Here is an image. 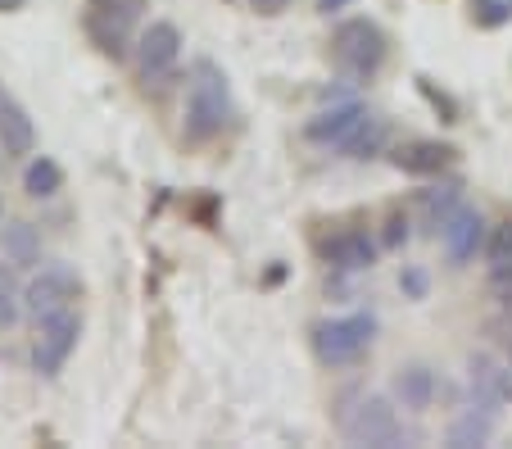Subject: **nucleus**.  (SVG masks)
<instances>
[{"label": "nucleus", "instance_id": "1", "mask_svg": "<svg viewBox=\"0 0 512 449\" xmlns=\"http://www.w3.org/2000/svg\"><path fill=\"white\" fill-rule=\"evenodd\" d=\"M232 118V91L213 59H200L186 87V141H213Z\"/></svg>", "mask_w": 512, "mask_h": 449}, {"label": "nucleus", "instance_id": "2", "mask_svg": "<svg viewBox=\"0 0 512 449\" xmlns=\"http://www.w3.org/2000/svg\"><path fill=\"white\" fill-rule=\"evenodd\" d=\"M336 422H340V436H345L349 445H368V449L404 445L399 409L386 400V395H345Z\"/></svg>", "mask_w": 512, "mask_h": 449}, {"label": "nucleus", "instance_id": "3", "mask_svg": "<svg viewBox=\"0 0 512 449\" xmlns=\"http://www.w3.org/2000/svg\"><path fill=\"white\" fill-rule=\"evenodd\" d=\"M372 336H377V318L372 313H349V318H331V323L313 327V354L322 368H349L368 354Z\"/></svg>", "mask_w": 512, "mask_h": 449}, {"label": "nucleus", "instance_id": "4", "mask_svg": "<svg viewBox=\"0 0 512 449\" xmlns=\"http://www.w3.org/2000/svg\"><path fill=\"white\" fill-rule=\"evenodd\" d=\"M177 64H182V32L177 23L155 19L150 28H141L136 37V78L145 91H164L177 78Z\"/></svg>", "mask_w": 512, "mask_h": 449}, {"label": "nucleus", "instance_id": "5", "mask_svg": "<svg viewBox=\"0 0 512 449\" xmlns=\"http://www.w3.org/2000/svg\"><path fill=\"white\" fill-rule=\"evenodd\" d=\"M331 50H336V64L349 73V78L368 82V78H377V69L386 64L390 41L372 19H349V23H340L336 28Z\"/></svg>", "mask_w": 512, "mask_h": 449}, {"label": "nucleus", "instance_id": "6", "mask_svg": "<svg viewBox=\"0 0 512 449\" xmlns=\"http://www.w3.org/2000/svg\"><path fill=\"white\" fill-rule=\"evenodd\" d=\"M145 0H87V32L105 55H123Z\"/></svg>", "mask_w": 512, "mask_h": 449}, {"label": "nucleus", "instance_id": "7", "mask_svg": "<svg viewBox=\"0 0 512 449\" xmlns=\"http://www.w3.org/2000/svg\"><path fill=\"white\" fill-rule=\"evenodd\" d=\"M78 336H82V323L73 309H59V313H50V318H41L37 345H32V368H37L41 377H59L68 354L78 350Z\"/></svg>", "mask_w": 512, "mask_h": 449}, {"label": "nucleus", "instance_id": "8", "mask_svg": "<svg viewBox=\"0 0 512 449\" xmlns=\"http://www.w3.org/2000/svg\"><path fill=\"white\" fill-rule=\"evenodd\" d=\"M318 254H322V264L340 268V273H368V268L377 264L381 241L368 227H336L331 236L318 241Z\"/></svg>", "mask_w": 512, "mask_h": 449}, {"label": "nucleus", "instance_id": "9", "mask_svg": "<svg viewBox=\"0 0 512 449\" xmlns=\"http://www.w3.org/2000/svg\"><path fill=\"white\" fill-rule=\"evenodd\" d=\"M485 236H490V223H485L481 209L458 205L449 214V223L440 227V241H445V259L454 268H467L476 254H485Z\"/></svg>", "mask_w": 512, "mask_h": 449}, {"label": "nucleus", "instance_id": "10", "mask_svg": "<svg viewBox=\"0 0 512 449\" xmlns=\"http://www.w3.org/2000/svg\"><path fill=\"white\" fill-rule=\"evenodd\" d=\"M68 300H78V277L68 273L64 264L41 268V273L23 286V309H28L37 323L41 318H50V313L68 309Z\"/></svg>", "mask_w": 512, "mask_h": 449}, {"label": "nucleus", "instance_id": "11", "mask_svg": "<svg viewBox=\"0 0 512 449\" xmlns=\"http://www.w3.org/2000/svg\"><path fill=\"white\" fill-rule=\"evenodd\" d=\"M467 386H472V404L485 409H508L512 404V363L494 359V354H472L467 359Z\"/></svg>", "mask_w": 512, "mask_h": 449}, {"label": "nucleus", "instance_id": "12", "mask_svg": "<svg viewBox=\"0 0 512 449\" xmlns=\"http://www.w3.org/2000/svg\"><path fill=\"white\" fill-rule=\"evenodd\" d=\"M458 150L445 146V141H404V146L390 155V164L399 168V173H413V177H435L445 173L449 164H454Z\"/></svg>", "mask_w": 512, "mask_h": 449}, {"label": "nucleus", "instance_id": "13", "mask_svg": "<svg viewBox=\"0 0 512 449\" xmlns=\"http://www.w3.org/2000/svg\"><path fill=\"white\" fill-rule=\"evenodd\" d=\"M0 150L5 159H23L37 150V127H32L28 109L10 96H0Z\"/></svg>", "mask_w": 512, "mask_h": 449}, {"label": "nucleus", "instance_id": "14", "mask_svg": "<svg viewBox=\"0 0 512 449\" xmlns=\"http://www.w3.org/2000/svg\"><path fill=\"white\" fill-rule=\"evenodd\" d=\"M363 118H368V109L358 105V100H345V105H331V109H322L318 118H309L304 137L318 141V146H340Z\"/></svg>", "mask_w": 512, "mask_h": 449}, {"label": "nucleus", "instance_id": "15", "mask_svg": "<svg viewBox=\"0 0 512 449\" xmlns=\"http://www.w3.org/2000/svg\"><path fill=\"white\" fill-rule=\"evenodd\" d=\"M458 205H463V182H454V177H449V182L426 186V191H417V214H422V223L435 227V232L449 223V214H454Z\"/></svg>", "mask_w": 512, "mask_h": 449}, {"label": "nucleus", "instance_id": "16", "mask_svg": "<svg viewBox=\"0 0 512 449\" xmlns=\"http://www.w3.org/2000/svg\"><path fill=\"white\" fill-rule=\"evenodd\" d=\"M395 400L404 404L408 413H426L435 400V372L422 368V363H408V368L395 372Z\"/></svg>", "mask_w": 512, "mask_h": 449}, {"label": "nucleus", "instance_id": "17", "mask_svg": "<svg viewBox=\"0 0 512 449\" xmlns=\"http://www.w3.org/2000/svg\"><path fill=\"white\" fill-rule=\"evenodd\" d=\"M494 422H499V413L494 409H485V404H467V409L449 422V445L454 449L485 445V440L494 436Z\"/></svg>", "mask_w": 512, "mask_h": 449}, {"label": "nucleus", "instance_id": "18", "mask_svg": "<svg viewBox=\"0 0 512 449\" xmlns=\"http://www.w3.org/2000/svg\"><path fill=\"white\" fill-rule=\"evenodd\" d=\"M386 137H390V123H386V118H377V114H368L363 123L354 127V132H349L345 141H340L336 150H340L345 159H372L381 146H386Z\"/></svg>", "mask_w": 512, "mask_h": 449}, {"label": "nucleus", "instance_id": "19", "mask_svg": "<svg viewBox=\"0 0 512 449\" xmlns=\"http://www.w3.org/2000/svg\"><path fill=\"white\" fill-rule=\"evenodd\" d=\"M0 245H5V259L19 268H37L41 264V236L32 223H10L0 232Z\"/></svg>", "mask_w": 512, "mask_h": 449}, {"label": "nucleus", "instance_id": "20", "mask_svg": "<svg viewBox=\"0 0 512 449\" xmlns=\"http://www.w3.org/2000/svg\"><path fill=\"white\" fill-rule=\"evenodd\" d=\"M59 186H64V168H59L50 155H37L28 168H23V191H28L32 200L59 196Z\"/></svg>", "mask_w": 512, "mask_h": 449}, {"label": "nucleus", "instance_id": "21", "mask_svg": "<svg viewBox=\"0 0 512 449\" xmlns=\"http://www.w3.org/2000/svg\"><path fill=\"white\" fill-rule=\"evenodd\" d=\"M485 264H490V273H512V218L490 227V236H485Z\"/></svg>", "mask_w": 512, "mask_h": 449}, {"label": "nucleus", "instance_id": "22", "mask_svg": "<svg viewBox=\"0 0 512 449\" xmlns=\"http://www.w3.org/2000/svg\"><path fill=\"white\" fill-rule=\"evenodd\" d=\"M490 295H494V304L512 318V273H490Z\"/></svg>", "mask_w": 512, "mask_h": 449}, {"label": "nucleus", "instance_id": "23", "mask_svg": "<svg viewBox=\"0 0 512 449\" xmlns=\"http://www.w3.org/2000/svg\"><path fill=\"white\" fill-rule=\"evenodd\" d=\"M399 286H404L408 300H426V273L422 268H404V273H399Z\"/></svg>", "mask_w": 512, "mask_h": 449}, {"label": "nucleus", "instance_id": "24", "mask_svg": "<svg viewBox=\"0 0 512 449\" xmlns=\"http://www.w3.org/2000/svg\"><path fill=\"white\" fill-rule=\"evenodd\" d=\"M404 241H408V218H404V214H390V218H386V236H381V245L399 250Z\"/></svg>", "mask_w": 512, "mask_h": 449}, {"label": "nucleus", "instance_id": "25", "mask_svg": "<svg viewBox=\"0 0 512 449\" xmlns=\"http://www.w3.org/2000/svg\"><path fill=\"white\" fill-rule=\"evenodd\" d=\"M19 323V300H14V291L5 282H0V327H14Z\"/></svg>", "mask_w": 512, "mask_h": 449}, {"label": "nucleus", "instance_id": "26", "mask_svg": "<svg viewBox=\"0 0 512 449\" xmlns=\"http://www.w3.org/2000/svg\"><path fill=\"white\" fill-rule=\"evenodd\" d=\"M250 5H254L259 14H281V10L290 5V0H250Z\"/></svg>", "mask_w": 512, "mask_h": 449}, {"label": "nucleus", "instance_id": "27", "mask_svg": "<svg viewBox=\"0 0 512 449\" xmlns=\"http://www.w3.org/2000/svg\"><path fill=\"white\" fill-rule=\"evenodd\" d=\"M349 5H354V0H318V14H340V10H349Z\"/></svg>", "mask_w": 512, "mask_h": 449}, {"label": "nucleus", "instance_id": "28", "mask_svg": "<svg viewBox=\"0 0 512 449\" xmlns=\"http://www.w3.org/2000/svg\"><path fill=\"white\" fill-rule=\"evenodd\" d=\"M503 359L512 363V327H508V336H503Z\"/></svg>", "mask_w": 512, "mask_h": 449}, {"label": "nucleus", "instance_id": "29", "mask_svg": "<svg viewBox=\"0 0 512 449\" xmlns=\"http://www.w3.org/2000/svg\"><path fill=\"white\" fill-rule=\"evenodd\" d=\"M19 5H23V0H0V14H5V10H19Z\"/></svg>", "mask_w": 512, "mask_h": 449}, {"label": "nucleus", "instance_id": "30", "mask_svg": "<svg viewBox=\"0 0 512 449\" xmlns=\"http://www.w3.org/2000/svg\"><path fill=\"white\" fill-rule=\"evenodd\" d=\"M0 214H5V205H0Z\"/></svg>", "mask_w": 512, "mask_h": 449}]
</instances>
